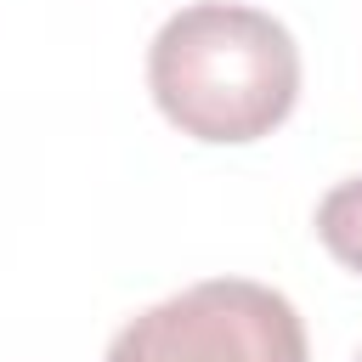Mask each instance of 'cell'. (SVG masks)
Segmentation results:
<instances>
[{
  "label": "cell",
  "mask_w": 362,
  "mask_h": 362,
  "mask_svg": "<svg viewBox=\"0 0 362 362\" xmlns=\"http://www.w3.org/2000/svg\"><path fill=\"white\" fill-rule=\"evenodd\" d=\"M317 238L328 243V255L351 272H362V175L339 181L322 204H317Z\"/></svg>",
  "instance_id": "cell-3"
},
{
  "label": "cell",
  "mask_w": 362,
  "mask_h": 362,
  "mask_svg": "<svg viewBox=\"0 0 362 362\" xmlns=\"http://www.w3.org/2000/svg\"><path fill=\"white\" fill-rule=\"evenodd\" d=\"M107 362H305V328L277 288L209 277L124 322Z\"/></svg>",
  "instance_id": "cell-2"
},
{
  "label": "cell",
  "mask_w": 362,
  "mask_h": 362,
  "mask_svg": "<svg viewBox=\"0 0 362 362\" xmlns=\"http://www.w3.org/2000/svg\"><path fill=\"white\" fill-rule=\"evenodd\" d=\"M356 362H362V356H356Z\"/></svg>",
  "instance_id": "cell-4"
},
{
  "label": "cell",
  "mask_w": 362,
  "mask_h": 362,
  "mask_svg": "<svg viewBox=\"0 0 362 362\" xmlns=\"http://www.w3.org/2000/svg\"><path fill=\"white\" fill-rule=\"evenodd\" d=\"M147 85L181 136L255 141L288 119L300 51L294 34L255 6H187L158 28Z\"/></svg>",
  "instance_id": "cell-1"
}]
</instances>
